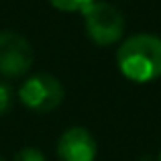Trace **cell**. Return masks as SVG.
Masks as SVG:
<instances>
[{
  "mask_svg": "<svg viewBox=\"0 0 161 161\" xmlns=\"http://www.w3.org/2000/svg\"><path fill=\"white\" fill-rule=\"evenodd\" d=\"M116 65L126 80L137 84L161 78V39L151 33L129 37L116 51Z\"/></svg>",
  "mask_w": 161,
  "mask_h": 161,
  "instance_id": "cell-1",
  "label": "cell"
},
{
  "mask_svg": "<svg viewBox=\"0 0 161 161\" xmlns=\"http://www.w3.org/2000/svg\"><path fill=\"white\" fill-rule=\"evenodd\" d=\"M86 33L92 43L98 47H108L122 39L125 35V16L116 6L102 0H94L82 10Z\"/></svg>",
  "mask_w": 161,
  "mask_h": 161,
  "instance_id": "cell-2",
  "label": "cell"
},
{
  "mask_svg": "<svg viewBox=\"0 0 161 161\" xmlns=\"http://www.w3.org/2000/svg\"><path fill=\"white\" fill-rule=\"evenodd\" d=\"M63 98H65L63 84L53 74H47V71H41V74L27 78L23 86L19 88V100L37 114L53 112L63 102Z\"/></svg>",
  "mask_w": 161,
  "mask_h": 161,
  "instance_id": "cell-3",
  "label": "cell"
},
{
  "mask_svg": "<svg viewBox=\"0 0 161 161\" xmlns=\"http://www.w3.org/2000/svg\"><path fill=\"white\" fill-rule=\"evenodd\" d=\"M33 47L20 33L0 31V75L8 80L23 78L33 65Z\"/></svg>",
  "mask_w": 161,
  "mask_h": 161,
  "instance_id": "cell-4",
  "label": "cell"
},
{
  "mask_svg": "<svg viewBox=\"0 0 161 161\" xmlns=\"http://www.w3.org/2000/svg\"><path fill=\"white\" fill-rule=\"evenodd\" d=\"M96 139L84 126H69L57 141V157L61 161H94Z\"/></svg>",
  "mask_w": 161,
  "mask_h": 161,
  "instance_id": "cell-5",
  "label": "cell"
},
{
  "mask_svg": "<svg viewBox=\"0 0 161 161\" xmlns=\"http://www.w3.org/2000/svg\"><path fill=\"white\" fill-rule=\"evenodd\" d=\"M90 2H94V0H49V4L61 12H82Z\"/></svg>",
  "mask_w": 161,
  "mask_h": 161,
  "instance_id": "cell-6",
  "label": "cell"
},
{
  "mask_svg": "<svg viewBox=\"0 0 161 161\" xmlns=\"http://www.w3.org/2000/svg\"><path fill=\"white\" fill-rule=\"evenodd\" d=\"M12 104H14V92H12L10 84L0 82V116L10 112Z\"/></svg>",
  "mask_w": 161,
  "mask_h": 161,
  "instance_id": "cell-7",
  "label": "cell"
},
{
  "mask_svg": "<svg viewBox=\"0 0 161 161\" xmlns=\"http://www.w3.org/2000/svg\"><path fill=\"white\" fill-rule=\"evenodd\" d=\"M12 161H47V159H45V155L41 153L39 149H35V147H23V149L14 155Z\"/></svg>",
  "mask_w": 161,
  "mask_h": 161,
  "instance_id": "cell-8",
  "label": "cell"
},
{
  "mask_svg": "<svg viewBox=\"0 0 161 161\" xmlns=\"http://www.w3.org/2000/svg\"><path fill=\"white\" fill-rule=\"evenodd\" d=\"M157 161H161V151H159V157H157Z\"/></svg>",
  "mask_w": 161,
  "mask_h": 161,
  "instance_id": "cell-9",
  "label": "cell"
},
{
  "mask_svg": "<svg viewBox=\"0 0 161 161\" xmlns=\"http://www.w3.org/2000/svg\"><path fill=\"white\" fill-rule=\"evenodd\" d=\"M0 161H6V159H4V157H2V155H0Z\"/></svg>",
  "mask_w": 161,
  "mask_h": 161,
  "instance_id": "cell-10",
  "label": "cell"
}]
</instances>
